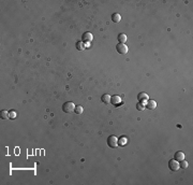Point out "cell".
<instances>
[{
    "label": "cell",
    "instance_id": "8",
    "mask_svg": "<svg viewBox=\"0 0 193 185\" xmlns=\"http://www.w3.org/2000/svg\"><path fill=\"white\" fill-rule=\"evenodd\" d=\"M146 107L148 108V110H154L157 108V101L154 100H148L146 103Z\"/></svg>",
    "mask_w": 193,
    "mask_h": 185
},
{
    "label": "cell",
    "instance_id": "7",
    "mask_svg": "<svg viewBox=\"0 0 193 185\" xmlns=\"http://www.w3.org/2000/svg\"><path fill=\"white\" fill-rule=\"evenodd\" d=\"M174 159L177 160V161H181L185 159V154H183V152H176L175 153V156H174Z\"/></svg>",
    "mask_w": 193,
    "mask_h": 185
},
{
    "label": "cell",
    "instance_id": "12",
    "mask_svg": "<svg viewBox=\"0 0 193 185\" xmlns=\"http://www.w3.org/2000/svg\"><path fill=\"white\" fill-rule=\"evenodd\" d=\"M118 41H119V43H126L127 42V36L125 34H119L118 35Z\"/></svg>",
    "mask_w": 193,
    "mask_h": 185
},
{
    "label": "cell",
    "instance_id": "6",
    "mask_svg": "<svg viewBox=\"0 0 193 185\" xmlns=\"http://www.w3.org/2000/svg\"><path fill=\"white\" fill-rule=\"evenodd\" d=\"M137 99H138V101H139L141 103H143L144 105H146L147 101L149 100V98H148V95L146 94V92H141V94H138Z\"/></svg>",
    "mask_w": 193,
    "mask_h": 185
},
{
    "label": "cell",
    "instance_id": "10",
    "mask_svg": "<svg viewBox=\"0 0 193 185\" xmlns=\"http://www.w3.org/2000/svg\"><path fill=\"white\" fill-rule=\"evenodd\" d=\"M112 21L114 23H119L121 21V15L119 14V13H114V14L112 15Z\"/></svg>",
    "mask_w": 193,
    "mask_h": 185
},
{
    "label": "cell",
    "instance_id": "5",
    "mask_svg": "<svg viewBox=\"0 0 193 185\" xmlns=\"http://www.w3.org/2000/svg\"><path fill=\"white\" fill-rule=\"evenodd\" d=\"M169 168L172 171H177L179 169V161H177L175 159H171L169 161Z\"/></svg>",
    "mask_w": 193,
    "mask_h": 185
},
{
    "label": "cell",
    "instance_id": "9",
    "mask_svg": "<svg viewBox=\"0 0 193 185\" xmlns=\"http://www.w3.org/2000/svg\"><path fill=\"white\" fill-rule=\"evenodd\" d=\"M111 102L113 104H115V105H119L121 103V98L119 96H117V95H115V96H113L111 98Z\"/></svg>",
    "mask_w": 193,
    "mask_h": 185
},
{
    "label": "cell",
    "instance_id": "15",
    "mask_svg": "<svg viewBox=\"0 0 193 185\" xmlns=\"http://www.w3.org/2000/svg\"><path fill=\"white\" fill-rule=\"evenodd\" d=\"M187 167H188V163H187L185 159L179 161V168H182V169H186Z\"/></svg>",
    "mask_w": 193,
    "mask_h": 185
},
{
    "label": "cell",
    "instance_id": "18",
    "mask_svg": "<svg viewBox=\"0 0 193 185\" xmlns=\"http://www.w3.org/2000/svg\"><path fill=\"white\" fill-rule=\"evenodd\" d=\"M136 108H137V110H139V111H143V110L145 109V105H144L143 103H141V102H138V103L136 104Z\"/></svg>",
    "mask_w": 193,
    "mask_h": 185
},
{
    "label": "cell",
    "instance_id": "16",
    "mask_svg": "<svg viewBox=\"0 0 193 185\" xmlns=\"http://www.w3.org/2000/svg\"><path fill=\"white\" fill-rule=\"evenodd\" d=\"M83 108L81 107V105H77V107H75V109H74V112L76 114H82L83 113Z\"/></svg>",
    "mask_w": 193,
    "mask_h": 185
},
{
    "label": "cell",
    "instance_id": "4",
    "mask_svg": "<svg viewBox=\"0 0 193 185\" xmlns=\"http://www.w3.org/2000/svg\"><path fill=\"white\" fill-rule=\"evenodd\" d=\"M92 39H93V36L91 32H84L83 36H82V41L84 43H89V42H91L92 41Z\"/></svg>",
    "mask_w": 193,
    "mask_h": 185
},
{
    "label": "cell",
    "instance_id": "13",
    "mask_svg": "<svg viewBox=\"0 0 193 185\" xmlns=\"http://www.w3.org/2000/svg\"><path fill=\"white\" fill-rule=\"evenodd\" d=\"M0 115H1V118H2V120H8V118H10V116H9V112H8V111H5V110H2V111H1V113H0Z\"/></svg>",
    "mask_w": 193,
    "mask_h": 185
},
{
    "label": "cell",
    "instance_id": "17",
    "mask_svg": "<svg viewBox=\"0 0 193 185\" xmlns=\"http://www.w3.org/2000/svg\"><path fill=\"white\" fill-rule=\"evenodd\" d=\"M9 116H10V118H15L16 117V112L15 111H13V110H11L10 112H9Z\"/></svg>",
    "mask_w": 193,
    "mask_h": 185
},
{
    "label": "cell",
    "instance_id": "1",
    "mask_svg": "<svg viewBox=\"0 0 193 185\" xmlns=\"http://www.w3.org/2000/svg\"><path fill=\"white\" fill-rule=\"evenodd\" d=\"M74 109H75V105L73 102L71 101H67L62 104V111L64 113H71V112H74Z\"/></svg>",
    "mask_w": 193,
    "mask_h": 185
},
{
    "label": "cell",
    "instance_id": "14",
    "mask_svg": "<svg viewBox=\"0 0 193 185\" xmlns=\"http://www.w3.org/2000/svg\"><path fill=\"white\" fill-rule=\"evenodd\" d=\"M127 144V138L121 137L118 140V145H126Z\"/></svg>",
    "mask_w": 193,
    "mask_h": 185
},
{
    "label": "cell",
    "instance_id": "11",
    "mask_svg": "<svg viewBox=\"0 0 193 185\" xmlns=\"http://www.w3.org/2000/svg\"><path fill=\"white\" fill-rule=\"evenodd\" d=\"M111 96H109L108 94H104L102 96V98H101V100H102V102H104V103H111Z\"/></svg>",
    "mask_w": 193,
    "mask_h": 185
},
{
    "label": "cell",
    "instance_id": "2",
    "mask_svg": "<svg viewBox=\"0 0 193 185\" xmlns=\"http://www.w3.org/2000/svg\"><path fill=\"white\" fill-rule=\"evenodd\" d=\"M107 145L109 148L112 149H115L118 147V139L116 138L115 136H109L107 138Z\"/></svg>",
    "mask_w": 193,
    "mask_h": 185
},
{
    "label": "cell",
    "instance_id": "3",
    "mask_svg": "<svg viewBox=\"0 0 193 185\" xmlns=\"http://www.w3.org/2000/svg\"><path fill=\"white\" fill-rule=\"evenodd\" d=\"M116 50H117V52L119 53V54H127L129 49L125 43H118L117 45H116Z\"/></svg>",
    "mask_w": 193,
    "mask_h": 185
}]
</instances>
